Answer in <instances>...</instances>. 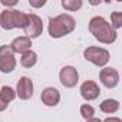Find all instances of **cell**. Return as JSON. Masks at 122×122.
<instances>
[{"label":"cell","instance_id":"1","mask_svg":"<svg viewBox=\"0 0 122 122\" xmlns=\"http://www.w3.org/2000/svg\"><path fill=\"white\" fill-rule=\"evenodd\" d=\"M89 32L91 35H93V37L103 45H112L116 42L118 39V33L116 30H113L109 25V22L102 17V16H93L89 20Z\"/></svg>","mask_w":122,"mask_h":122},{"label":"cell","instance_id":"2","mask_svg":"<svg viewBox=\"0 0 122 122\" xmlns=\"http://www.w3.org/2000/svg\"><path fill=\"white\" fill-rule=\"evenodd\" d=\"M76 27V20L73 16L68 15V13H62L57 15L52 19H49V26H47V32L49 36L53 39H60L69 33H72Z\"/></svg>","mask_w":122,"mask_h":122},{"label":"cell","instance_id":"3","mask_svg":"<svg viewBox=\"0 0 122 122\" xmlns=\"http://www.w3.org/2000/svg\"><path fill=\"white\" fill-rule=\"evenodd\" d=\"M26 20V13L16 9H5L0 13V27L5 30L22 29Z\"/></svg>","mask_w":122,"mask_h":122},{"label":"cell","instance_id":"4","mask_svg":"<svg viewBox=\"0 0 122 122\" xmlns=\"http://www.w3.org/2000/svg\"><path fill=\"white\" fill-rule=\"evenodd\" d=\"M83 57L98 68H105L111 59V55H109V50H106L105 47L88 46L83 50Z\"/></svg>","mask_w":122,"mask_h":122},{"label":"cell","instance_id":"5","mask_svg":"<svg viewBox=\"0 0 122 122\" xmlns=\"http://www.w3.org/2000/svg\"><path fill=\"white\" fill-rule=\"evenodd\" d=\"M22 29L25 32V36L29 37L30 40L39 37L43 32L42 17H39L36 13H26V20H25V25Z\"/></svg>","mask_w":122,"mask_h":122},{"label":"cell","instance_id":"6","mask_svg":"<svg viewBox=\"0 0 122 122\" xmlns=\"http://www.w3.org/2000/svg\"><path fill=\"white\" fill-rule=\"evenodd\" d=\"M16 65H17V60L10 46L9 45L0 46V72L12 73L16 69Z\"/></svg>","mask_w":122,"mask_h":122},{"label":"cell","instance_id":"7","mask_svg":"<svg viewBox=\"0 0 122 122\" xmlns=\"http://www.w3.org/2000/svg\"><path fill=\"white\" fill-rule=\"evenodd\" d=\"M59 81L65 88H75L79 82V72L75 66L72 65H66L60 69L59 72Z\"/></svg>","mask_w":122,"mask_h":122},{"label":"cell","instance_id":"8","mask_svg":"<svg viewBox=\"0 0 122 122\" xmlns=\"http://www.w3.org/2000/svg\"><path fill=\"white\" fill-rule=\"evenodd\" d=\"M99 79H101V83L108 88V89H113L118 86L119 83V72L115 69V68H102L101 72H99Z\"/></svg>","mask_w":122,"mask_h":122},{"label":"cell","instance_id":"9","mask_svg":"<svg viewBox=\"0 0 122 122\" xmlns=\"http://www.w3.org/2000/svg\"><path fill=\"white\" fill-rule=\"evenodd\" d=\"M33 92H35L33 81L27 76H22L16 86V96H19V99L22 101H27L33 96Z\"/></svg>","mask_w":122,"mask_h":122},{"label":"cell","instance_id":"10","mask_svg":"<svg viewBox=\"0 0 122 122\" xmlns=\"http://www.w3.org/2000/svg\"><path fill=\"white\" fill-rule=\"evenodd\" d=\"M79 92H81V96L85 99V101H95L99 98L101 95V88L99 85L95 82V81H85L81 88H79Z\"/></svg>","mask_w":122,"mask_h":122},{"label":"cell","instance_id":"11","mask_svg":"<svg viewBox=\"0 0 122 122\" xmlns=\"http://www.w3.org/2000/svg\"><path fill=\"white\" fill-rule=\"evenodd\" d=\"M40 101H42V103H43L45 106L53 108V106H56V105L60 102V92H59L56 88H53V86H47V88H45V89L42 91V93H40Z\"/></svg>","mask_w":122,"mask_h":122},{"label":"cell","instance_id":"12","mask_svg":"<svg viewBox=\"0 0 122 122\" xmlns=\"http://www.w3.org/2000/svg\"><path fill=\"white\" fill-rule=\"evenodd\" d=\"M9 46H10V49L15 52V55H16V53H20V55H22V53L30 50V47H32V40H30L29 37H26V36H19V37H15Z\"/></svg>","mask_w":122,"mask_h":122},{"label":"cell","instance_id":"13","mask_svg":"<svg viewBox=\"0 0 122 122\" xmlns=\"http://www.w3.org/2000/svg\"><path fill=\"white\" fill-rule=\"evenodd\" d=\"M36 63H37V53H36V52H33V50L30 49V50L22 53V56H20V65H22L23 68L30 69V68H33Z\"/></svg>","mask_w":122,"mask_h":122},{"label":"cell","instance_id":"14","mask_svg":"<svg viewBox=\"0 0 122 122\" xmlns=\"http://www.w3.org/2000/svg\"><path fill=\"white\" fill-rule=\"evenodd\" d=\"M99 109L103 112V113H116L119 111V102L116 99H105L101 105H99Z\"/></svg>","mask_w":122,"mask_h":122},{"label":"cell","instance_id":"15","mask_svg":"<svg viewBox=\"0 0 122 122\" xmlns=\"http://www.w3.org/2000/svg\"><path fill=\"white\" fill-rule=\"evenodd\" d=\"M62 7L68 12H78L79 9H82L83 2L82 0H62Z\"/></svg>","mask_w":122,"mask_h":122},{"label":"cell","instance_id":"16","mask_svg":"<svg viewBox=\"0 0 122 122\" xmlns=\"http://www.w3.org/2000/svg\"><path fill=\"white\" fill-rule=\"evenodd\" d=\"M0 98H2L3 101H6L7 103H10L16 98V91L12 86H7V85L2 86V89H0Z\"/></svg>","mask_w":122,"mask_h":122},{"label":"cell","instance_id":"17","mask_svg":"<svg viewBox=\"0 0 122 122\" xmlns=\"http://www.w3.org/2000/svg\"><path fill=\"white\" fill-rule=\"evenodd\" d=\"M111 27L113 30H118L122 27V13L121 12H113L111 13Z\"/></svg>","mask_w":122,"mask_h":122},{"label":"cell","instance_id":"18","mask_svg":"<svg viewBox=\"0 0 122 122\" xmlns=\"http://www.w3.org/2000/svg\"><path fill=\"white\" fill-rule=\"evenodd\" d=\"M79 111H81V116H82L85 121L93 118V115H95V108H93L92 105H89V103H83Z\"/></svg>","mask_w":122,"mask_h":122},{"label":"cell","instance_id":"19","mask_svg":"<svg viewBox=\"0 0 122 122\" xmlns=\"http://www.w3.org/2000/svg\"><path fill=\"white\" fill-rule=\"evenodd\" d=\"M29 5H30V7L40 9L46 5V0H29Z\"/></svg>","mask_w":122,"mask_h":122},{"label":"cell","instance_id":"20","mask_svg":"<svg viewBox=\"0 0 122 122\" xmlns=\"http://www.w3.org/2000/svg\"><path fill=\"white\" fill-rule=\"evenodd\" d=\"M2 5L6 6V7L9 9V7H13V6L17 5V0H13V2H6V0H2Z\"/></svg>","mask_w":122,"mask_h":122},{"label":"cell","instance_id":"21","mask_svg":"<svg viewBox=\"0 0 122 122\" xmlns=\"http://www.w3.org/2000/svg\"><path fill=\"white\" fill-rule=\"evenodd\" d=\"M102 122H122V119H121V118H118V116H109V118L103 119Z\"/></svg>","mask_w":122,"mask_h":122},{"label":"cell","instance_id":"22","mask_svg":"<svg viewBox=\"0 0 122 122\" xmlns=\"http://www.w3.org/2000/svg\"><path fill=\"white\" fill-rule=\"evenodd\" d=\"M7 106H9V103H7L6 101H3L2 98H0V112L6 111V109H7Z\"/></svg>","mask_w":122,"mask_h":122},{"label":"cell","instance_id":"23","mask_svg":"<svg viewBox=\"0 0 122 122\" xmlns=\"http://www.w3.org/2000/svg\"><path fill=\"white\" fill-rule=\"evenodd\" d=\"M85 122H102V121H101L99 118H95V116H93V118H91V119H88V121H85Z\"/></svg>","mask_w":122,"mask_h":122}]
</instances>
